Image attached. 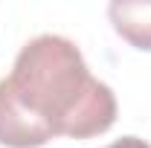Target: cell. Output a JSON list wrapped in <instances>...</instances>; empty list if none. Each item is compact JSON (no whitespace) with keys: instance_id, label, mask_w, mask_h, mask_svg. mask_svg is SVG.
<instances>
[{"instance_id":"obj_2","label":"cell","mask_w":151,"mask_h":148,"mask_svg":"<svg viewBox=\"0 0 151 148\" xmlns=\"http://www.w3.org/2000/svg\"><path fill=\"white\" fill-rule=\"evenodd\" d=\"M113 29L137 50H151V0H116L108 6Z\"/></svg>"},{"instance_id":"obj_1","label":"cell","mask_w":151,"mask_h":148,"mask_svg":"<svg viewBox=\"0 0 151 148\" xmlns=\"http://www.w3.org/2000/svg\"><path fill=\"white\" fill-rule=\"evenodd\" d=\"M116 122V96L99 81L81 50L64 35H38L20 47L0 78V145L41 148L55 137L87 139Z\"/></svg>"},{"instance_id":"obj_3","label":"cell","mask_w":151,"mask_h":148,"mask_svg":"<svg viewBox=\"0 0 151 148\" xmlns=\"http://www.w3.org/2000/svg\"><path fill=\"white\" fill-rule=\"evenodd\" d=\"M105 148H151V142L139 139V137H122V139H116V142H111Z\"/></svg>"}]
</instances>
